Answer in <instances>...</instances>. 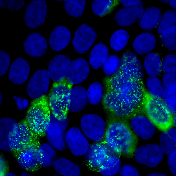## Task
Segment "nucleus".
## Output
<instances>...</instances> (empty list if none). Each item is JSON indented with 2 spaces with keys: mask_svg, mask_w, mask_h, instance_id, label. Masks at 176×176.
I'll use <instances>...</instances> for the list:
<instances>
[{
  "mask_svg": "<svg viewBox=\"0 0 176 176\" xmlns=\"http://www.w3.org/2000/svg\"><path fill=\"white\" fill-rule=\"evenodd\" d=\"M105 139L107 145L114 153L129 158L134 155L137 138L126 123L117 122L111 124L107 129Z\"/></svg>",
  "mask_w": 176,
  "mask_h": 176,
  "instance_id": "1",
  "label": "nucleus"
},
{
  "mask_svg": "<svg viewBox=\"0 0 176 176\" xmlns=\"http://www.w3.org/2000/svg\"><path fill=\"white\" fill-rule=\"evenodd\" d=\"M51 112L46 95L34 99L27 111L26 121L32 132L36 136H43L50 119Z\"/></svg>",
  "mask_w": 176,
  "mask_h": 176,
  "instance_id": "2",
  "label": "nucleus"
},
{
  "mask_svg": "<svg viewBox=\"0 0 176 176\" xmlns=\"http://www.w3.org/2000/svg\"><path fill=\"white\" fill-rule=\"evenodd\" d=\"M145 101L148 117L158 128L164 131L173 126V115L162 99L153 98L147 94Z\"/></svg>",
  "mask_w": 176,
  "mask_h": 176,
  "instance_id": "3",
  "label": "nucleus"
},
{
  "mask_svg": "<svg viewBox=\"0 0 176 176\" xmlns=\"http://www.w3.org/2000/svg\"><path fill=\"white\" fill-rule=\"evenodd\" d=\"M110 84L112 90L127 98L136 106L142 99L143 90L140 81L127 76L120 71L111 79Z\"/></svg>",
  "mask_w": 176,
  "mask_h": 176,
  "instance_id": "4",
  "label": "nucleus"
},
{
  "mask_svg": "<svg viewBox=\"0 0 176 176\" xmlns=\"http://www.w3.org/2000/svg\"><path fill=\"white\" fill-rule=\"evenodd\" d=\"M69 123V120L67 115L57 117L51 112L50 120L45 135L50 144L59 151H62L66 148L65 132Z\"/></svg>",
  "mask_w": 176,
  "mask_h": 176,
  "instance_id": "5",
  "label": "nucleus"
},
{
  "mask_svg": "<svg viewBox=\"0 0 176 176\" xmlns=\"http://www.w3.org/2000/svg\"><path fill=\"white\" fill-rule=\"evenodd\" d=\"M18 123L13 119L5 117L0 120V148L3 151L14 150L19 141Z\"/></svg>",
  "mask_w": 176,
  "mask_h": 176,
  "instance_id": "6",
  "label": "nucleus"
},
{
  "mask_svg": "<svg viewBox=\"0 0 176 176\" xmlns=\"http://www.w3.org/2000/svg\"><path fill=\"white\" fill-rule=\"evenodd\" d=\"M105 106L116 116L127 117L134 111L136 106L120 93L112 90L107 92L103 99Z\"/></svg>",
  "mask_w": 176,
  "mask_h": 176,
  "instance_id": "7",
  "label": "nucleus"
},
{
  "mask_svg": "<svg viewBox=\"0 0 176 176\" xmlns=\"http://www.w3.org/2000/svg\"><path fill=\"white\" fill-rule=\"evenodd\" d=\"M69 89L62 82H55L53 85L48 103L51 112L55 116L59 117L67 115V97Z\"/></svg>",
  "mask_w": 176,
  "mask_h": 176,
  "instance_id": "8",
  "label": "nucleus"
},
{
  "mask_svg": "<svg viewBox=\"0 0 176 176\" xmlns=\"http://www.w3.org/2000/svg\"><path fill=\"white\" fill-rule=\"evenodd\" d=\"M80 123L81 130L87 137L96 142L103 139L106 123L100 116L95 114H86L81 118Z\"/></svg>",
  "mask_w": 176,
  "mask_h": 176,
  "instance_id": "9",
  "label": "nucleus"
},
{
  "mask_svg": "<svg viewBox=\"0 0 176 176\" xmlns=\"http://www.w3.org/2000/svg\"><path fill=\"white\" fill-rule=\"evenodd\" d=\"M46 1L44 0H33L26 9L24 21L28 27L38 28L44 23L47 13Z\"/></svg>",
  "mask_w": 176,
  "mask_h": 176,
  "instance_id": "10",
  "label": "nucleus"
},
{
  "mask_svg": "<svg viewBox=\"0 0 176 176\" xmlns=\"http://www.w3.org/2000/svg\"><path fill=\"white\" fill-rule=\"evenodd\" d=\"M136 161L150 168L157 166L162 160L164 153L160 145L148 144L136 149L134 154Z\"/></svg>",
  "mask_w": 176,
  "mask_h": 176,
  "instance_id": "11",
  "label": "nucleus"
},
{
  "mask_svg": "<svg viewBox=\"0 0 176 176\" xmlns=\"http://www.w3.org/2000/svg\"><path fill=\"white\" fill-rule=\"evenodd\" d=\"M120 71L127 76L140 81L143 78V65L137 55L131 51L125 52L120 59Z\"/></svg>",
  "mask_w": 176,
  "mask_h": 176,
  "instance_id": "12",
  "label": "nucleus"
},
{
  "mask_svg": "<svg viewBox=\"0 0 176 176\" xmlns=\"http://www.w3.org/2000/svg\"><path fill=\"white\" fill-rule=\"evenodd\" d=\"M96 33L86 24L80 26L75 32L72 45L75 51L79 54L87 52L95 42Z\"/></svg>",
  "mask_w": 176,
  "mask_h": 176,
  "instance_id": "13",
  "label": "nucleus"
},
{
  "mask_svg": "<svg viewBox=\"0 0 176 176\" xmlns=\"http://www.w3.org/2000/svg\"><path fill=\"white\" fill-rule=\"evenodd\" d=\"M50 78L47 70L40 69L37 71L27 85V92L29 96L36 99L45 95L48 91Z\"/></svg>",
  "mask_w": 176,
  "mask_h": 176,
  "instance_id": "14",
  "label": "nucleus"
},
{
  "mask_svg": "<svg viewBox=\"0 0 176 176\" xmlns=\"http://www.w3.org/2000/svg\"><path fill=\"white\" fill-rule=\"evenodd\" d=\"M65 140L70 150L74 155L83 156L89 147L86 137L79 129L76 127L69 129L65 133Z\"/></svg>",
  "mask_w": 176,
  "mask_h": 176,
  "instance_id": "15",
  "label": "nucleus"
},
{
  "mask_svg": "<svg viewBox=\"0 0 176 176\" xmlns=\"http://www.w3.org/2000/svg\"><path fill=\"white\" fill-rule=\"evenodd\" d=\"M71 60L68 56L59 54L50 62L47 70L50 79L55 82H63L67 78Z\"/></svg>",
  "mask_w": 176,
  "mask_h": 176,
  "instance_id": "16",
  "label": "nucleus"
},
{
  "mask_svg": "<svg viewBox=\"0 0 176 176\" xmlns=\"http://www.w3.org/2000/svg\"><path fill=\"white\" fill-rule=\"evenodd\" d=\"M37 141H33L23 149L17 153V161L21 168L28 171H34L39 165L37 153L39 147Z\"/></svg>",
  "mask_w": 176,
  "mask_h": 176,
  "instance_id": "17",
  "label": "nucleus"
},
{
  "mask_svg": "<svg viewBox=\"0 0 176 176\" xmlns=\"http://www.w3.org/2000/svg\"><path fill=\"white\" fill-rule=\"evenodd\" d=\"M26 53L31 57H41L46 53L47 43L46 39L40 33L34 32L29 34L24 43Z\"/></svg>",
  "mask_w": 176,
  "mask_h": 176,
  "instance_id": "18",
  "label": "nucleus"
},
{
  "mask_svg": "<svg viewBox=\"0 0 176 176\" xmlns=\"http://www.w3.org/2000/svg\"><path fill=\"white\" fill-rule=\"evenodd\" d=\"M89 71V65L86 60L81 58L74 59L69 66L67 82L72 85L79 84L88 77Z\"/></svg>",
  "mask_w": 176,
  "mask_h": 176,
  "instance_id": "19",
  "label": "nucleus"
},
{
  "mask_svg": "<svg viewBox=\"0 0 176 176\" xmlns=\"http://www.w3.org/2000/svg\"><path fill=\"white\" fill-rule=\"evenodd\" d=\"M165 94L162 100L168 107L172 115H176V72L165 73L162 76Z\"/></svg>",
  "mask_w": 176,
  "mask_h": 176,
  "instance_id": "20",
  "label": "nucleus"
},
{
  "mask_svg": "<svg viewBox=\"0 0 176 176\" xmlns=\"http://www.w3.org/2000/svg\"><path fill=\"white\" fill-rule=\"evenodd\" d=\"M130 124L134 133L143 140L150 139L154 135V125L148 117L141 115H135L131 119Z\"/></svg>",
  "mask_w": 176,
  "mask_h": 176,
  "instance_id": "21",
  "label": "nucleus"
},
{
  "mask_svg": "<svg viewBox=\"0 0 176 176\" xmlns=\"http://www.w3.org/2000/svg\"><path fill=\"white\" fill-rule=\"evenodd\" d=\"M109 149L107 145L102 143L91 144L84 155L86 163L92 167L99 168L109 154Z\"/></svg>",
  "mask_w": 176,
  "mask_h": 176,
  "instance_id": "22",
  "label": "nucleus"
},
{
  "mask_svg": "<svg viewBox=\"0 0 176 176\" xmlns=\"http://www.w3.org/2000/svg\"><path fill=\"white\" fill-rule=\"evenodd\" d=\"M86 89L82 86H76L70 88L67 97V109L72 112H77L87 106L88 101Z\"/></svg>",
  "mask_w": 176,
  "mask_h": 176,
  "instance_id": "23",
  "label": "nucleus"
},
{
  "mask_svg": "<svg viewBox=\"0 0 176 176\" xmlns=\"http://www.w3.org/2000/svg\"><path fill=\"white\" fill-rule=\"evenodd\" d=\"M144 10L143 4L132 7L123 8L116 14L115 21L120 27L128 26L139 20Z\"/></svg>",
  "mask_w": 176,
  "mask_h": 176,
  "instance_id": "24",
  "label": "nucleus"
},
{
  "mask_svg": "<svg viewBox=\"0 0 176 176\" xmlns=\"http://www.w3.org/2000/svg\"><path fill=\"white\" fill-rule=\"evenodd\" d=\"M30 70L28 62L22 58L15 59L12 63L9 71V77L13 83L19 85L27 79Z\"/></svg>",
  "mask_w": 176,
  "mask_h": 176,
  "instance_id": "25",
  "label": "nucleus"
},
{
  "mask_svg": "<svg viewBox=\"0 0 176 176\" xmlns=\"http://www.w3.org/2000/svg\"><path fill=\"white\" fill-rule=\"evenodd\" d=\"M71 38V32L67 27L63 26H58L52 32L49 38V43L52 50L60 51L68 45Z\"/></svg>",
  "mask_w": 176,
  "mask_h": 176,
  "instance_id": "26",
  "label": "nucleus"
},
{
  "mask_svg": "<svg viewBox=\"0 0 176 176\" xmlns=\"http://www.w3.org/2000/svg\"><path fill=\"white\" fill-rule=\"evenodd\" d=\"M156 43L155 37L149 33H143L137 36L133 44L135 53L139 55H143L151 51Z\"/></svg>",
  "mask_w": 176,
  "mask_h": 176,
  "instance_id": "27",
  "label": "nucleus"
},
{
  "mask_svg": "<svg viewBox=\"0 0 176 176\" xmlns=\"http://www.w3.org/2000/svg\"><path fill=\"white\" fill-rule=\"evenodd\" d=\"M161 13L159 8L156 7H150L146 9L138 21L141 28L146 31L154 29L158 24L161 17Z\"/></svg>",
  "mask_w": 176,
  "mask_h": 176,
  "instance_id": "28",
  "label": "nucleus"
},
{
  "mask_svg": "<svg viewBox=\"0 0 176 176\" xmlns=\"http://www.w3.org/2000/svg\"><path fill=\"white\" fill-rule=\"evenodd\" d=\"M53 166L59 175L64 176H79L81 174L79 166L65 158L60 157L54 162Z\"/></svg>",
  "mask_w": 176,
  "mask_h": 176,
  "instance_id": "29",
  "label": "nucleus"
},
{
  "mask_svg": "<svg viewBox=\"0 0 176 176\" xmlns=\"http://www.w3.org/2000/svg\"><path fill=\"white\" fill-rule=\"evenodd\" d=\"M37 157L40 165L50 167L53 165L56 160L57 153L55 148L50 144L43 143L38 148Z\"/></svg>",
  "mask_w": 176,
  "mask_h": 176,
  "instance_id": "30",
  "label": "nucleus"
},
{
  "mask_svg": "<svg viewBox=\"0 0 176 176\" xmlns=\"http://www.w3.org/2000/svg\"><path fill=\"white\" fill-rule=\"evenodd\" d=\"M108 57V48L102 43H98L94 46L90 52V64L93 69H98L103 65Z\"/></svg>",
  "mask_w": 176,
  "mask_h": 176,
  "instance_id": "31",
  "label": "nucleus"
},
{
  "mask_svg": "<svg viewBox=\"0 0 176 176\" xmlns=\"http://www.w3.org/2000/svg\"><path fill=\"white\" fill-rule=\"evenodd\" d=\"M144 66L149 77H157L162 71V59L159 55L156 53H150L146 56Z\"/></svg>",
  "mask_w": 176,
  "mask_h": 176,
  "instance_id": "32",
  "label": "nucleus"
},
{
  "mask_svg": "<svg viewBox=\"0 0 176 176\" xmlns=\"http://www.w3.org/2000/svg\"><path fill=\"white\" fill-rule=\"evenodd\" d=\"M160 146L164 154L169 155L176 149V130L170 128L160 136Z\"/></svg>",
  "mask_w": 176,
  "mask_h": 176,
  "instance_id": "33",
  "label": "nucleus"
},
{
  "mask_svg": "<svg viewBox=\"0 0 176 176\" xmlns=\"http://www.w3.org/2000/svg\"><path fill=\"white\" fill-rule=\"evenodd\" d=\"M121 165L119 158L116 155L109 154L104 163L99 168V172L103 176H114L119 172Z\"/></svg>",
  "mask_w": 176,
  "mask_h": 176,
  "instance_id": "34",
  "label": "nucleus"
},
{
  "mask_svg": "<svg viewBox=\"0 0 176 176\" xmlns=\"http://www.w3.org/2000/svg\"><path fill=\"white\" fill-rule=\"evenodd\" d=\"M20 133L18 144L13 150L18 153L31 143L34 140V134L29 128L26 120L22 121L18 123Z\"/></svg>",
  "mask_w": 176,
  "mask_h": 176,
  "instance_id": "35",
  "label": "nucleus"
},
{
  "mask_svg": "<svg viewBox=\"0 0 176 176\" xmlns=\"http://www.w3.org/2000/svg\"><path fill=\"white\" fill-rule=\"evenodd\" d=\"M145 84L148 94L151 97L162 99L165 94V89L162 80L157 77H149L146 79Z\"/></svg>",
  "mask_w": 176,
  "mask_h": 176,
  "instance_id": "36",
  "label": "nucleus"
},
{
  "mask_svg": "<svg viewBox=\"0 0 176 176\" xmlns=\"http://www.w3.org/2000/svg\"><path fill=\"white\" fill-rule=\"evenodd\" d=\"M129 36L128 33L123 29H119L114 32L111 36L110 44L112 49L115 51L123 49L128 42Z\"/></svg>",
  "mask_w": 176,
  "mask_h": 176,
  "instance_id": "37",
  "label": "nucleus"
},
{
  "mask_svg": "<svg viewBox=\"0 0 176 176\" xmlns=\"http://www.w3.org/2000/svg\"><path fill=\"white\" fill-rule=\"evenodd\" d=\"M64 7L70 15L74 17L80 16L84 10L86 4L85 0H65Z\"/></svg>",
  "mask_w": 176,
  "mask_h": 176,
  "instance_id": "38",
  "label": "nucleus"
},
{
  "mask_svg": "<svg viewBox=\"0 0 176 176\" xmlns=\"http://www.w3.org/2000/svg\"><path fill=\"white\" fill-rule=\"evenodd\" d=\"M103 94L102 85L98 82H95L91 84L86 91L88 102L93 105H97L100 103Z\"/></svg>",
  "mask_w": 176,
  "mask_h": 176,
  "instance_id": "39",
  "label": "nucleus"
},
{
  "mask_svg": "<svg viewBox=\"0 0 176 176\" xmlns=\"http://www.w3.org/2000/svg\"><path fill=\"white\" fill-rule=\"evenodd\" d=\"M176 26L175 25L164 30L160 35L162 44L169 50H176Z\"/></svg>",
  "mask_w": 176,
  "mask_h": 176,
  "instance_id": "40",
  "label": "nucleus"
},
{
  "mask_svg": "<svg viewBox=\"0 0 176 176\" xmlns=\"http://www.w3.org/2000/svg\"><path fill=\"white\" fill-rule=\"evenodd\" d=\"M176 11L172 10L165 11L161 16L157 28L158 34L160 35L162 32L173 26L176 25Z\"/></svg>",
  "mask_w": 176,
  "mask_h": 176,
  "instance_id": "41",
  "label": "nucleus"
},
{
  "mask_svg": "<svg viewBox=\"0 0 176 176\" xmlns=\"http://www.w3.org/2000/svg\"><path fill=\"white\" fill-rule=\"evenodd\" d=\"M120 64V59L118 57L115 55H110L103 65L105 75L108 77L114 75L119 69Z\"/></svg>",
  "mask_w": 176,
  "mask_h": 176,
  "instance_id": "42",
  "label": "nucleus"
},
{
  "mask_svg": "<svg viewBox=\"0 0 176 176\" xmlns=\"http://www.w3.org/2000/svg\"><path fill=\"white\" fill-rule=\"evenodd\" d=\"M112 6V1L111 0H94L92 3L91 9L95 15L103 16L109 12Z\"/></svg>",
  "mask_w": 176,
  "mask_h": 176,
  "instance_id": "43",
  "label": "nucleus"
},
{
  "mask_svg": "<svg viewBox=\"0 0 176 176\" xmlns=\"http://www.w3.org/2000/svg\"><path fill=\"white\" fill-rule=\"evenodd\" d=\"M176 55L173 53L166 55L162 62V69L165 73L176 72Z\"/></svg>",
  "mask_w": 176,
  "mask_h": 176,
  "instance_id": "44",
  "label": "nucleus"
},
{
  "mask_svg": "<svg viewBox=\"0 0 176 176\" xmlns=\"http://www.w3.org/2000/svg\"><path fill=\"white\" fill-rule=\"evenodd\" d=\"M24 3V0H1L0 7L11 11H18L22 8Z\"/></svg>",
  "mask_w": 176,
  "mask_h": 176,
  "instance_id": "45",
  "label": "nucleus"
},
{
  "mask_svg": "<svg viewBox=\"0 0 176 176\" xmlns=\"http://www.w3.org/2000/svg\"><path fill=\"white\" fill-rule=\"evenodd\" d=\"M10 61L9 55L4 50H0V75L1 77L6 72Z\"/></svg>",
  "mask_w": 176,
  "mask_h": 176,
  "instance_id": "46",
  "label": "nucleus"
},
{
  "mask_svg": "<svg viewBox=\"0 0 176 176\" xmlns=\"http://www.w3.org/2000/svg\"><path fill=\"white\" fill-rule=\"evenodd\" d=\"M121 176H139L140 174L136 168L130 164L125 165L121 167L119 172Z\"/></svg>",
  "mask_w": 176,
  "mask_h": 176,
  "instance_id": "47",
  "label": "nucleus"
},
{
  "mask_svg": "<svg viewBox=\"0 0 176 176\" xmlns=\"http://www.w3.org/2000/svg\"><path fill=\"white\" fill-rule=\"evenodd\" d=\"M169 156L168 159V164L171 173L176 175V152L173 151Z\"/></svg>",
  "mask_w": 176,
  "mask_h": 176,
  "instance_id": "48",
  "label": "nucleus"
},
{
  "mask_svg": "<svg viewBox=\"0 0 176 176\" xmlns=\"http://www.w3.org/2000/svg\"><path fill=\"white\" fill-rule=\"evenodd\" d=\"M121 4L125 7H131L142 4L141 1L139 0L119 1Z\"/></svg>",
  "mask_w": 176,
  "mask_h": 176,
  "instance_id": "49",
  "label": "nucleus"
},
{
  "mask_svg": "<svg viewBox=\"0 0 176 176\" xmlns=\"http://www.w3.org/2000/svg\"><path fill=\"white\" fill-rule=\"evenodd\" d=\"M0 176H5L7 173L6 163L4 158L1 155H0Z\"/></svg>",
  "mask_w": 176,
  "mask_h": 176,
  "instance_id": "50",
  "label": "nucleus"
},
{
  "mask_svg": "<svg viewBox=\"0 0 176 176\" xmlns=\"http://www.w3.org/2000/svg\"><path fill=\"white\" fill-rule=\"evenodd\" d=\"M148 176H166L165 174L160 173H152L148 174L147 175Z\"/></svg>",
  "mask_w": 176,
  "mask_h": 176,
  "instance_id": "51",
  "label": "nucleus"
},
{
  "mask_svg": "<svg viewBox=\"0 0 176 176\" xmlns=\"http://www.w3.org/2000/svg\"><path fill=\"white\" fill-rule=\"evenodd\" d=\"M176 2L175 0H169V4L174 9H176Z\"/></svg>",
  "mask_w": 176,
  "mask_h": 176,
  "instance_id": "52",
  "label": "nucleus"
},
{
  "mask_svg": "<svg viewBox=\"0 0 176 176\" xmlns=\"http://www.w3.org/2000/svg\"><path fill=\"white\" fill-rule=\"evenodd\" d=\"M172 123L173 125L176 127V115L173 116L172 118Z\"/></svg>",
  "mask_w": 176,
  "mask_h": 176,
  "instance_id": "53",
  "label": "nucleus"
},
{
  "mask_svg": "<svg viewBox=\"0 0 176 176\" xmlns=\"http://www.w3.org/2000/svg\"><path fill=\"white\" fill-rule=\"evenodd\" d=\"M21 176H31V175L27 172H22L21 174Z\"/></svg>",
  "mask_w": 176,
  "mask_h": 176,
  "instance_id": "54",
  "label": "nucleus"
},
{
  "mask_svg": "<svg viewBox=\"0 0 176 176\" xmlns=\"http://www.w3.org/2000/svg\"><path fill=\"white\" fill-rule=\"evenodd\" d=\"M5 176H16V175L12 172H7Z\"/></svg>",
  "mask_w": 176,
  "mask_h": 176,
  "instance_id": "55",
  "label": "nucleus"
},
{
  "mask_svg": "<svg viewBox=\"0 0 176 176\" xmlns=\"http://www.w3.org/2000/svg\"><path fill=\"white\" fill-rule=\"evenodd\" d=\"M0 105H1L3 101V96L1 93H0Z\"/></svg>",
  "mask_w": 176,
  "mask_h": 176,
  "instance_id": "56",
  "label": "nucleus"
},
{
  "mask_svg": "<svg viewBox=\"0 0 176 176\" xmlns=\"http://www.w3.org/2000/svg\"><path fill=\"white\" fill-rule=\"evenodd\" d=\"M160 1L165 4L169 3V0H160Z\"/></svg>",
  "mask_w": 176,
  "mask_h": 176,
  "instance_id": "57",
  "label": "nucleus"
},
{
  "mask_svg": "<svg viewBox=\"0 0 176 176\" xmlns=\"http://www.w3.org/2000/svg\"><path fill=\"white\" fill-rule=\"evenodd\" d=\"M57 1H63V0H57Z\"/></svg>",
  "mask_w": 176,
  "mask_h": 176,
  "instance_id": "58",
  "label": "nucleus"
}]
</instances>
